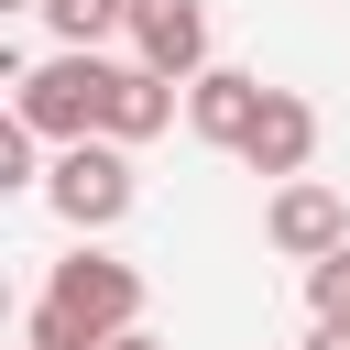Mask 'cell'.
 Segmentation results:
<instances>
[{
	"instance_id": "cell-11",
	"label": "cell",
	"mask_w": 350,
	"mask_h": 350,
	"mask_svg": "<svg viewBox=\"0 0 350 350\" xmlns=\"http://www.w3.org/2000/svg\"><path fill=\"white\" fill-rule=\"evenodd\" d=\"M44 131H22V120H0V186H44Z\"/></svg>"
},
{
	"instance_id": "cell-12",
	"label": "cell",
	"mask_w": 350,
	"mask_h": 350,
	"mask_svg": "<svg viewBox=\"0 0 350 350\" xmlns=\"http://www.w3.org/2000/svg\"><path fill=\"white\" fill-rule=\"evenodd\" d=\"M306 350H350V317H317V328H306Z\"/></svg>"
},
{
	"instance_id": "cell-3",
	"label": "cell",
	"mask_w": 350,
	"mask_h": 350,
	"mask_svg": "<svg viewBox=\"0 0 350 350\" xmlns=\"http://www.w3.org/2000/svg\"><path fill=\"white\" fill-rule=\"evenodd\" d=\"M44 197H55V219L88 241V230H120L131 219V197H142V175H131V142H66L55 164H44Z\"/></svg>"
},
{
	"instance_id": "cell-8",
	"label": "cell",
	"mask_w": 350,
	"mask_h": 350,
	"mask_svg": "<svg viewBox=\"0 0 350 350\" xmlns=\"http://www.w3.org/2000/svg\"><path fill=\"white\" fill-rule=\"evenodd\" d=\"M175 120V77H153V66H120V98H109V142H153Z\"/></svg>"
},
{
	"instance_id": "cell-1",
	"label": "cell",
	"mask_w": 350,
	"mask_h": 350,
	"mask_svg": "<svg viewBox=\"0 0 350 350\" xmlns=\"http://www.w3.org/2000/svg\"><path fill=\"white\" fill-rule=\"evenodd\" d=\"M120 328H142V273L120 262V252H66L55 273H44V295H33V350H98V339H120Z\"/></svg>"
},
{
	"instance_id": "cell-7",
	"label": "cell",
	"mask_w": 350,
	"mask_h": 350,
	"mask_svg": "<svg viewBox=\"0 0 350 350\" xmlns=\"http://www.w3.org/2000/svg\"><path fill=\"white\" fill-rule=\"evenodd\" d=\"M131 44L153 77H208V0H131Z\"/></svg>"
},
{
	"instance_id": "cell-4",
	"label": "cell",
	"mask_w": 350,
	"mask_h": 350,
	"mask_svg": "<svg viewBox=\"0 0 350 350\" xmlns=\"http://www.w3.org/2000/svg\"><path fill=\"white\" fill-rule=\"evenodd\" d=\"M262 241H273L284 262H328V252H350V197L317 186V175H295V186L262 197Z\"/></svg>"
},
{
	"instance_id": "cell-9",
	"label": "cell",
	"mask_w": 350,
	"mask_h": 350,
	"mask_svg": "<svg viewBox=\"0 0 350 350\" xmlns=\"http://www.w3.org/2000/svg\"><path fill=\"white\" fill-rule=\"evenodd\" d=\"M44 22H55V44L98 55L109 33H131V0H44Z\"/></svg>"
},
{
	"instance_id": "cell-2",
	"label": "cell",
	"mask_w": 350,
	"mask_h": 350,
	"mask_svg": "<svg viewBox=\"0 0 350 350\" xmlns=\"http://www.w3.org/2000/svg\"><path fill=\"white\" fill-rule=\"evenodd\" d=\"M109 98H120V66H109V55H77V44H55L44 66H22V88H11V120H22V131H44V142L66 153V142H109Z\"/></svg>"
},
{
	"instance_id": "cell-5",
	"label": "cell",
	"mask_w": 350,
	"mask_h": 350,
	"mask_svg": "<svg viewBox=\"0 0 350 350\" xmlns=\"http://www.w3.org/2000/svg\"><path fill=\"white\" fill-rule=\"evenodd\" d=\"M262 77H241V66H208V77H186V131L197 142H219V153H241L252 142V120H262Z\"/></svg>"
},
{
	"instance_id": "cell-6",
	"label": "cell",
	"mask_w": 350,
	"mask_h": 350,
	"mask_svg": "<svg viewBox=\"0 0 350 350\" xmlns=\"http://www.w3.org/2000/svg\"><path fill=\"white\" fill-rule=\"evenodd\" d=\"M241 164H252L262 186H295V175L317 164V109H306L295 88H273V98H262V120H252V142H241Z\"/></svg>"
},
{
	"instance_id": "cell-10",
	"label": "cell",
	"mask_w": 350,
	"mask_h": 350,
	"mask_svg": "<svg viewBox=\"0 0 350 350\" xmlns=\"http://www.w3.org/2000/svg\"><path fill=\"white\" fill-rule=\"evenodd\" d=\"M306 317H350V252L306 262Z\"/></svg>"
},
{
	"instance_id": "cell-13",
	"label": "cell",
	"mask_w": 350,
	"mask_h": 350,
	"mask_svg": "<svg viewBox=\"0 0 350 350\" xmlns=\"http://www.w3.org/2000/svg\"><path fill=\"white\" fill-rule=\"evenodd\" d=\"M98 350H164V339H153V328H120V339H98Z\"/></svg>"
},
{
	"instance_id": "cell-14",
	"label": "cell",
	"mask_w": 350,
	"mask_h": 350,
	"mask_svg": "<svg viewBox=\"0 0 350 350\" xmlns=\"http://www.w3.org/2000/svg\"><path fill=\"white\" fill-rule=\"evenodd\" d=\"M0 11H44V0H0Z\"/></svg>"
}]
</instances>
